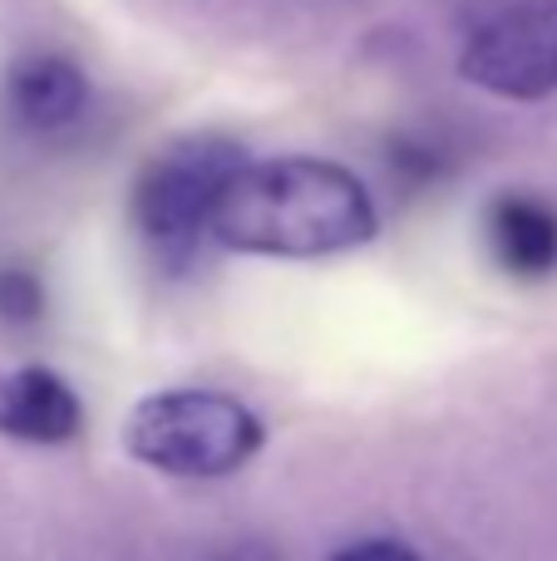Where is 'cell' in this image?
<instances>
[{"mask_svg":"<svg viewBox=\"0 0 557 561\" xmlns=\"http://www.w3.org/2000/svg\"><path fill=\"white\" fill-rule=\"evenodd\" d=\"M380 232L375 197L351 168L311 153L247 158L223 193L213 237L227 252L321 262L365 247Z\"/></svg>","mask_w":557,"mask_h":561,"instance_id":"obj_1","label":"cell"},{"mask_svg":"<svg viewBox=\"0 0 557 561\" xmlns=\"http://www.w3.org/2000/svg\"><path fill=\"white\" fill-rule=\"evenodd\" d=\"M242 163L247 148L232 134H183L148 153V163L134 178L128 217L163 272L193 266L203 237H213V217Z\"/></svg>","mask_w":557,"mask_h":561,"instance_id":"obj_2","label":"cell"},{"mask_svg":"<svg viewBox=\"0 0 557 561\" xmlns=\"http://www.w3.org/2000/svg\"><path fill=\"white\" fill-rule=\"evenodd\" d=\"M266 444L252 404L223 389H158L128 409L124 454L163 478H227L247 468Z\"/></svg>","mask_w":557,"mask_h":561,"instance_id":"obj_3","label":"cell"},{"mask_svg":"<svg viewBox=\"0 0 557 561\" xmlns=\"http://www.w3.org/2000/svg\"><path fill=\"white\" fill-rule=\"evenodd\" d=\"M459 75L513 104L557 94V0H509L484 15L459 49Z\"/></svg>","mask_w":557,"mask_h":561,"instance_id":"obj_4","label":"cell"},{"mask_svg":"<svg viewBox=\"0 0 557 561\" xmlns=\"http://www.w3.org/2000/svg\"><path fill=\"white\" fill-rule=\"evenodd\" d=\"M0 434L35 448L75 444L84 434V399L49 365L0 369Z\"/></svg>","mask_w":557,"mask_h":561,"instance_id":"obj_5","label":"cell"},{"mask_svg":"<svg viewBox=\"0 0 557 561\" xmlns=\"http://www.w3.org/2000/svg\"><path fill=\"white\" fill-rule=\"evenodd\" d=\"M5 94L30 134H65L89 108V75L69 55L35 49V55H20L10 65Z\"/></svg>","mask_w":557,"mask_h":561,"instance_id":"obj_6","label":"cell"},{"mask_svg":"<svg viewBox=\"0 0 557 561\" xmlns=\"http://www.w3.org/2000/svg\"><path fill=\"white\" fill-rule=\"evenodd\" d=\"M489 252L509 276L538 280L557 272V207L538 193H499L489 203Z\"/></svg>","mask_w":557,"mask_h":561,"instance_id":"obj_7","label":"cell"},{"mask_svg":"<svg viewBox=\"0 0 557 561\" xmlns=\"http://www.w3.org/2000/svg\"><path fill=\"white\" fill-rule=\"evenodd\" d=\"M39 316H45V280L20 262L0 266V320L5 325H35Z\"/></svg>","mask_w":557,"mask_h":561,"instance_id":"obj_8","label":"cell"},{"mask_svg":"<svg viewBox=\"0 0 557 561\" xmlns=\"http://www.w3.org/2000/svg\"><path fill=\"white\" fill-rule=\"evenodd\" d=\"M331 561H424V557L400 537H361V542L341 547Z\"/></svg>","mask_w":557,"mask_h":561,"instance_id":"obj_9","label":"cell"}]
</instances>
